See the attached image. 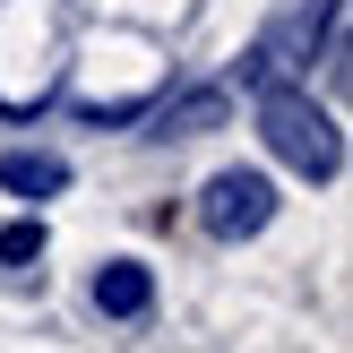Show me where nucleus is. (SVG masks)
I'll use <instances>...</instances> for the list:
<instances>
[{
  "instance_id": "obj_1",
  "label": "nucleus",
  "mask_w": 353,
  "mask_h": 353,
  "mask_svg": "<svg viewBox=\"0 0 353 353\" xmlns=\"http://www.w3.org/2000/svg\"><path fill=\"white\" fill-rule=\"evenodd\" d=\"M259 121H268V147L285 155L293 172H310V181L336 172V130H327V112L310 95H285V86H276V95L259 103Z\"/></svg>"
},
{
  "instance_id": "obj_2",
  "label": "nucleus",
  "mask_w": 353,
  "mask_h": 353,
  "mask_svg": "<svg viewBox=\"0 0 353 353\" xmlns=\"http://www.w3.org/2000/svg\"><path fill=\"white\" fill-rule=\"evenodd\" d=\"M268 216H276V181H268V172H216V181L199 190V224H207L216 241L268 233Z\"/></svg>"
},
{
  "instance_id": "obj_3",
  "label": "nucleus",
  "mask_w": 353,
  "mask_h": 353,
  "mask_svg": "<svg viewBox=\"0 0 353 353\" xmlns=\"http://www.w3.org/2000/svg\"><path fill=\"white\" fill-rule=\"evenodd\" d=\"M147 302H155V285H147V268H130V259L95 276V310H112V319H138Z\"/></svg>"
},
{
  "instance_id": "obj_4",
  "label": "nucleus",
  "mask_w": 353,
  "mask_h": 353,
  "mask_svg": "<svg viewBox=\"0 0 353 353\" xmlns=\"http://www.w3.org/2000/svg\"><path fill=\"white\" fill-rule=\"evenodd\" d=\"M61 181H69L61 155H0V190H17V199H52Z\"/></svg>"
},
{
  "instance_id": "obj_5",
  "label": "nucleus",
  "mask_w": 353,
  "mask_h": 353,
  "mask_svg": "<svg viewBox=\"0 0 353 353\" xmlns=\"http://www.w3.org/2000/svg\"><path fill=\"white\" fill-rule=\"evenodd\" d=\"M34 250H43V224H9V233H0V259H9V268H26Z\"/></svg>"
}]
</instances>
